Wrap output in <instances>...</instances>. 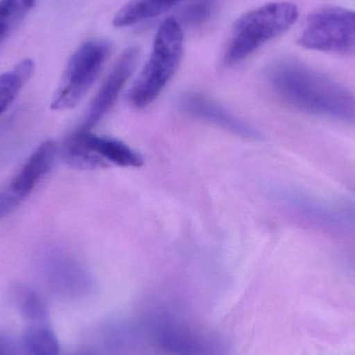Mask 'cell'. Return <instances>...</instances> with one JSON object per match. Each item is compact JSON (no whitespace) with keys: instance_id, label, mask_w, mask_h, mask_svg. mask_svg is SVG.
Segmentation results:
<instances>
[{"instance_id":"cell-1","label":"cell","mask_w":355,"mask_h":355,"mask_svg":"<svg viewBox=\"0 0 355 355\" xmlns=\"http://www.w3.org/2000/svg\"><path fill=\"white\" fill-rule=\"evenodd\" d=\"M269 83L286 103L309 114L355 121V96L327 75L292 60L269 68Z\"/></svg>"},{"instance_id":"cell-2","label":"cell","mask_w":355,"mask_h":355,"mask_svg":"<svg viewBox=\"0 0 355 355\" xmlns=\"http://www.w3.org/2000/svg\"><path fill=\"white\" fill-rule=\"evenodd\" d=\"M295 4L287 1L270 2L240 17L227 40L223 54L225 66L239 64L267 42L291 28L298 18Z\"/></svg>"},{"instance_id":"cell-3","label":"cell","mask_w":355,"mask_h":355,"mask_svg":"<svg viewBox=\"0 0 355 355\" xmlns=\"http://www.w3.org/2000/svg\"><path fill=\"white\" fill-rule=\"evenodd\" d=\"M184 51V33L176 19H166L158 28L149 60L130 94L135 107L153 103L176 74Z\"/></svg>"},{"instance_id":"cell-4","label":"cell","mask_w":355,"mask_h":355,"mask_svg":"<svg viewBox=\"0 0 355 355\" xmlns=\"http://www.w3.org/2000/svg\"><path fill=\"white\" fill-rule=\"evenodd\" d=\"M60 155L68 166L77 170H99L112 166L139 168L144 164L139 152L126 144L80 128L67 137Z\"/></svg>"},{"instance_id":"cell-5","label":"cell","mask_w":355,"mask_h":355,"mask_svg":"<svg viewBox=\"0 0 355 355\" xmlns=\"http://www.w3.org/2000/svg\"><path fill=\"white\" fill-rule=\"evenodd\" d=\"M110 53V43L106 40H89L81 44L67 64L51 110L60 112L75 107L95 83Z\"/></svg>"},{"instance_id":"cell-6","label":"cell","mask_w":355,"mask_h":355,"mask_svg":"<svg viewBox=\"0 0 355 355\" xmlns=\"http://www.w3.org/2000/svg\"><path fill=\"white\" fill-rule=\"evenodd\" d=\"M298 44L306 49L329 53L355 50V10L324 6L306 18Z\"/></svg>"},{"instance_id":"cell-7","label":"cell","mask_w":355,"mask_h":355,"mask_svg":"<svg viewBox=\"0 0 355 355\" xmlns=\"http://www.w3.org/2000/svg\"><path fill=\"white\" fill-rule=\"evenodd\" d=\"M58 149L53 141L37 147L20 170L0 189V220L14 212L53 168Z\"/></svg>"},{"instance_id":"cell-8","label":"cell","mask_w":355,"mask_h":355,"mask_svg":"<svg viewBox=\"0 0 355 355\" xmlns=\"http://www.w3.org/2000/svg\"><path fill=\"white\" fill-rule=\"evenodd\" d=\"M139 56V49L135 47L128 48L123 52L94 98L80 129L91 130L112 110L132 75Z\"/></svg>"},{"instance_id":"cell-9","label":"cell","mask_w":355,"mask_h":355,"mask_svg":"<svg viewBox=\"0 0 355 355\" xmlns=\"http://www.w3.org/2000/svg\"><path fill=\"white\" fill-rule=\"evenodd\" d=\"M41 269L50 287L66 296L85 293L91 287V277L73 257L60 250L44 254Z\"/></svg>"},{"instance_id":"cell-10","label":"cell","mask_w":355,"mask_h":355,"mask_svg":"<svg viewBox=\"0 0 355 355\" xmlns=\"http://www.w3.org/2000/svg\"><path fill=\"white\" fill-rule=\"evenodd\" d=\"M156 339L162 349L172 355H223L225 352L217 340L168 319L158 324Z\"/></svg>"},{"instance_id":"cell-11","label":"cell","mask_w":355,"mask_h":355,"mask_svg":"<svg viewBox=\"0 0 355 355\" xmlns=\"http://www.w3.org/2000/svg\"><path fill=\"white\" fill-rule=\"evenodd\" d=\"M180 106L189 116L214 124L234 135L246 139H256L259 137V133L248 123L205 96L198 94L184 96L180 101Z\"/></svg>"},{"instance_id":"cell-12","label":"cell","mask_w":355,"mask_h":355,"mask_svg":"<svg viewBox=\"0 0 355 355\" xmlns=\"http://www.w3.org/2000/svg\"><path fill=\"white\" fill-rule=\"evenodd\" d=\"M287 202L293 207L296 212L300 213L308 220H312L314 223L341 227L355 223L354 213L349 211L347 212V210L329 208L325 205L318 204L313 200L311 202L304 196L290 194L288 196Z\"/></svg>"},{"instance_id":"cell-13","label":"cell","mask_w":355,"mask_h":355,"mask_svg":"<svg viewBox=\"0 0 355 355\" xmlns=\"http://www.w3.org/2000/svg\"><path fill=\"white\" fill-rule=\"evenodd\" d=\"M183 1L186 0H129L116 12L114 25L123 28L137 24L164 14Z\"/></svg>"},{"instance_id":"cell-14","label":"cell","mask_w":355,"mask_h":355,"mask_svg":"<svg viewBox=\"0 0 355 355\" xmlns=\"http://www.w3.org/2000/svg\"><path fill=\"white\" fill-rule=\"evenodd\" d=\"M35 72L31 58L21 60L10 71L0 74V116L8 110Z\"/></svg>"},{"instance_id":"cell-15","label":"cell","mask_w":355,"mask_h":355,"mask_svg":"<svg viewBox=\"0 0 355 355\" xmlns=\"http://www.w3.org/2000/svg\"><path fill=\"white\" fill-rule=\"evenodd\" d=\"M22 355H60V344L49 323H31L24 334Z\"/></svg>"},{"instance_id":"cell-16","label":"cell","mask_w":355,"mask_h":355,"mask_svg":"<svg viewBox=\"0 0 355 355\" xmlns=\"http://www.w3.org/2000/svg\"><path fill=\"white\" fill-rule=\"evenodd\" d=\"M10 300L29 324L48 322L47 306L35 290L24 285H15L10 289Z\"/></svg>"},{"instance_id":"cell-17","label":"cell","mask_w":355,"mask_h":355,"mask_svg":"<svg viewBox=\"0 0 355 355\" xmlns=\"http://www.w3.org/2000/svg\"><path fill=\"white\" fill-rule=\"evenodd\" d=\"M39 0H0V45L23 22Z\"/></svg>"},{"instance_id":"cell-18","label":"cell","mask_w":355,"mask_h":355,"mask_svg":"<svg viewBox=\"0 0 355 355\" xmlns=\"http://www.w3.org/2000/svg\"><path fill=\"white\" fill-rule=\"evenodd\" d=\"M216 4V0H196L183 10L182 20L190 26L202 24L212 16Z\"/></svg>"},{"instance_id":"cell-19","label":"cell","mask_w":355,"mask_h":355,"mask_svg":"<svg viewBox=\"0 0 355 355\" xmlns=\"http://www.w3.org/2000/svg\"><path fill=\"white\" fill-rule=\"evenodd\" d=\"M0 355H16L12 343L1 335H0Z\"/></svg>"},{"instance_id":"cell-20","label":"cell","mask_w":355,"mask_h":355,"mask_svg":"<svg viewBox=\"0 0 355 355\" xmlns=\"http://www.w3.org/2000/svg\"><path fill=\"white\" fill-rule=\"evenodd\" d=\"M72 355H95L92 354V352H77V354H74Z\"/></svg>"}]
</instances>
